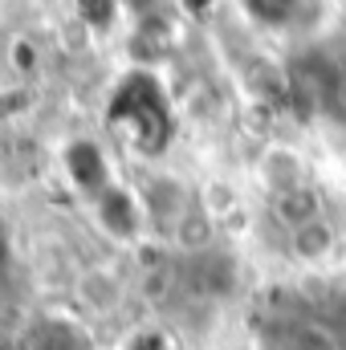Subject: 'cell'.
<instances>
[{"mask_svg":"<svg viewBox=\"0 0 346 350\" xmlns=\"http://www.w3.org/2000/svg\"><path fill=\"white\" fill-rule=\"evenodd\" d=\"M90 220H94V228H98L110 245H118V249H139V245L147 241V232L155 228L143 191L131 187V183H118V179H114L102 196L90 200Z\"/></svg>","mask_w":346,"mask_h":350,"instance_id":"6da1fadb","label":"cell"},{"mask_svg":"<svg viewBox=\"0 0 346 350\" xmlns=\"http://www.w3.org/2000/svg\"><path fill=\"white\" fill-rule=\"evenodd\" d=\"M62 167H66L70 183H74L86 200L102 196V191L114 183L110 159H106V151H102L94 139H74V143H66V151H62Z\"/></svg>","mask_w":346,"mask_h":350,"instance_id":"7a4b0ae2","label":"cell"},{"mask_svg":"<svg viewBox=\"0 0 346 350\" xmlns=\"http://www.w3.org/2000/svg\"><path fill=\"white\" fill-rule=\"evenodd\" d=\"M74 293H78V301H82L86 314L106 318V314H114V310L122 306V297H127V281H122V273L110 269V265H90V269L78 273Z\"/></svg>","mask_w":346,"mask_h":350,"instance_id":"3957f363","label":"cell"},{"mask_svg":"<svg viewBox=\"0 0 346 350\" xmlns=\"http://www.w3.org/2000/svg\"><path fill=\"white\" fill-rule=\"evenodd\" d=\"M143 191V200H147V212H151V224L155 228H172L191 212V196H187V187L179 183V179H151L147 187H139Z\"/></svg>","mask_w":346,"mask_h":350,"instance_id":"277c9868","label":"cell"},{"mask_svg":"<svg viewBox=\"0 0 346 350\" xmlns=\"http://www.w3.org/2000/svg\"><path fill=\"white\" fill-rule=\"evenodd\" d=\"M273 216H277V224H281L285 232H297V228L322 220V196H318L310 183L289 187V191L273 196Z\"/></svg>","mask_w":346,"mask_h":350,"instance_id":"5b68a950","label":"cell"},{"mask_svg":"<svg viewBox=\"0 0 346 350\" xmlns=\"http://www.w3.org/2000/svg\"><path fill=\"white\" fill-rule=\"evenodd\" d=\"M257 175L269 196H281L289 187H302V159L289 147H265V155L257 159Z\"/></svg>","mask_w":346,"mask_h":350,"instance_id":"8992f818","label":"cell"},{"mask_svg":"<svg viewBox=\"0 0 346 350\" xmlns=\"http://www.w3.org/2000/svg\"><path fill=\"white\" fill-rule=\"evenodd\" d=\"M334 241H338V232H334V224L322 216V220H314V224L289 232V253L306 265H318L334 253Z\"/></svg>","mask_w":346,"mask_h":350,"instance_id":"52a82bcc","label":"cell"},{"mask_svg":"<svg viewBox=\"0 0 346 350\" xmlns=\"http://www.w3.org/2000/svg\"><path fill=\"white\" fill-rule=\"evenodd\" d=\"M175 245L183 249V253H208L212 249V237H216V220L200 208V200L191 204V212L175 224Z\"/></svg>","mask_w":346,"mask_h":350,"instance_id":"ba28073f","label":"cell"},{"mask_svg":"<svg viewBox=\"0 0 346 350\" xmlns=\"http://www.w3.org/2000/svg\"><path fill=\"white\" fill-rule=\"evenodd\" d=\"M245 8L253 12V21H261L265 29H285L297 16L302 0H245Z\"/></svg>","mask_w":346,"mask_h":350,"instance_id":"9c48e42d","label":"cell"},{"mask_svg":"<svg viewBox=\"0 0 346 350\" xmlns=\"http://www.w3.org/2000/svg\"><path fill=\"white\" fill-rule=\"evenodd\" d=\"M285 350H338V342H334V334H330L326 326H318V322H297V326L289 330V338H285Z\"/></svg>","mask_w":346,"mask_h":350,"instance_id":"30bf717a","label":"cell"},{"mask_svg":"<svg viewBox=\"0 0 346 350\" xmlns=\"http://www.w3.org/2000/svg\"><path fill=\"white\" fill-rule=\"evenodd\" d=\"M8 62H12V70L16 74H29L33 66H37V49H33V41H12V49H8Z\"/></svg>","mask_w":346,"mask_h":350,"instance_id":"8fae6325","label":"cell"},{"mask_svg":"<svg viewBox=\"0 0 346 350\" xmlns=\"http://www.w3.org/2000/svg\"><path fill=\"white\" fill-rule=\"evenodd\" d=\"M204 4H208V0H187V8H204Z\"/></svg>","mask_w":346,"mask_h":350,"instance_id":"7c38bea8","label":"cell"}]
</instances>
